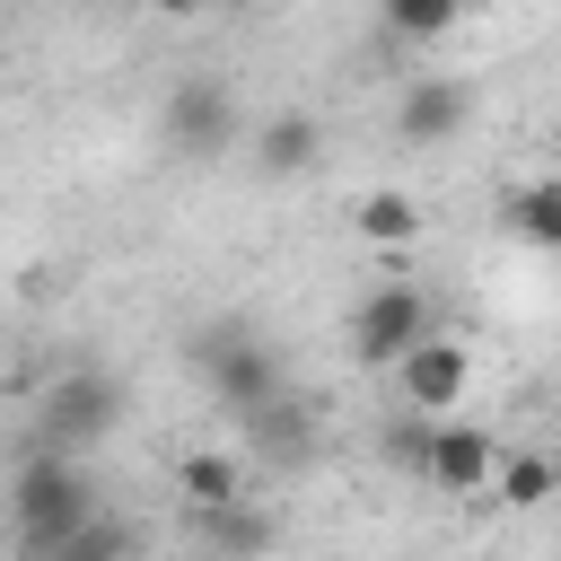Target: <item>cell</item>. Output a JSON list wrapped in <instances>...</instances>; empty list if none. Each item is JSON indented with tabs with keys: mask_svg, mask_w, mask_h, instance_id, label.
<instances>
[{
	"mask_svg": "<svg viewBox=\"0 0 561 561\" xmlns=\"http://www.w3.org/2000/svg\"><path fill=\"white\" fill-rule=\"evenodd\" d=\"M245 438H254L263 456H289V465H298V456L316 447V430H307V403H289V394L254 403V412H245Z\"/></svg>",
	"mask_w": 561,
	"mask_h": 561,
	"instance_id": "cell-11",
	"label": "cell"
},
{
	"mask_svg": "<svg viewBox=\"0 0 561 561\" xmlns=\"http://www.w3.org/2000/svg\"><path fill=\"white\" fill-rule=\"evenodd\" d=\"M316 149H324L316 114H272V123L254 131V158H263V175H298V167H316Z\"/></svg>",
	"mask_w": 561,
	"mask_h": 561,
	"instance_id": "cell-10",
	"label": "cell"
},
{
	"mask_svg": "<svg viewBox=\"0 0 561 561\" xmlns=\"http://www.w3.org/2000/svg\"><path fill=\"white\" fill-rule=\"evenodd\" d=\"M430 430H438L430 412H412V421H394V430H386V456H394L403 473H430Z\"/></svg>",
	"mask_w": 561,
	"mask_h": 561,
	"instance_id": "cell-18",
	"label": "cell"
},
{
	"mask_svg": "<svg viewBox=\"0 0 561 561\" xmlns=\"http://www.w3.org/2000/svg\"><path fill=\"white\" fill-rule=\"evenodd\" d=\"M465 377H473V359H465V342H447V333H421V342L403 351V403L430 412V421L465 403Z\"/></svg>",
	"mask_w": 561,
	"mask_h": 561,
	"instance_id": "cell-7",
	"label": "cell"
},
{
	"mask_svg": "<svg viewBox=\"0 0 561 561\" xmlns=\"http://www.w3.org/2000/svg\"><path fill=\"white\" fill-rule=\"evenodd\" d=\"M167 149L175 158H219L228 140H237V96L219 88V79H175V96H167Z\"/></svg>",
	"mask_w": 561,
	"mask_h": 561,
	"instance_id": "cell-5",
	"label": "cell"
},
{
	"mask_svg": "<svg viewBox=\"0 0 561 561\" xmlns=\"http://www.w3.org/2000/svg\"><path fill=\"white\" fill-rule=\"evenodd\" d=\"M430 333V298L412 289V280H377L359 307H351V351L368 359V368H403V351Z\"/></svg>",
	"mask_w": 561,
	"mask_h": 561,
	"instance_id": "cell-4",
	"label": "cell"
},
{
	"mask_svg": "<svg viewBox=\"0 0 561 561\" xmlns=\"http://www.w3.org/2000/svg\"><path fill=\"white\" fill-rule=\"evenodd\" d=\"M491 491H500L508 508H535V500H552V491H561V473H552V456H508V465L491 473Z\"/></svg>",
	"mask_w": 561,
	"mask_h": 561,
	"instance_id": "cell-17",
	"label": "cell"
},
{
	"mask_svg": "<svg viewBox=\"0 0 561 561\" xmlns=\"http://www.w3.org/2000/svg\"><path fill=\"white\" fill-rule=\"evenodd\" d=\"M508 219H517L526 245H552L561 254V184H517L508 193Z\"/></svg>",
	"mask_w": 561,
	"mask_h": 561,
	"instance_id": "cell-15",
	"label": "cell"
},
{
	"mask_svg": "<svg viewBox=\"0 0 561 561\" xmlns=\"http://www.w3.org/2000/svg\"><path fill=\"white\" fill-rule=\"evenodd\" d=\"M491 473H500V456H491V430H473V421H438L430 430V491H491Z\"/></svg>",
	"mask_w": 561,
	"mask_h": 561,
	"instance_id": "cell-8",
	"label": "cell"
},
{
	"mask_svg": "<svg viewBox=\"0 0 561 561\" xmlns=\"http://www.w3.org/2000/svg\"><path fill=\"white\" fill-rule=\"evenodd\" d=\"M280 543V526L254 508V500H228V508H202V552L210 561H263Z\"/></svg>",
	"mask_w": 561,
	"mask_h": 561,
	"instance_id": "cell-9",
	"label": "cell"
},
{
	"mask_svg": "<svg viewBox=\"0 0 561 561\" xmlns=\"http://www.w3.org/2000/svg\"><path fill=\"white\" fill-rule=\"evenodd\" d=\"M193 377L245 421L254 403L280 394V351H272L254 324H202V333H193Z\"/></svg>",
	"mask_w": 561,
	"mask_h": 561,
	"instance_id": "cell-2",
	"label": "cell"
},
{
	"mask_svg": "<svg viewBox=\"0 0 561 561\" xmlns=\"http://www.w3.org/2000/svg\"><path fill=\"white\" fill-rule=\"evenodd\" d=\"M44 561H140V543H131V526H123V517H105V508H96V517H88L70 543H53Z\"/></svg>",
	"mask_w": 561,
	"mask_h": 561,
	"instance_id": "cell-14",
	"label": "cell"
},
{
	"mask_svg": "<svg viewBox=\"0 0 561 561\" xmlns=\"http://www.w3.org/2000/svg\"><path fill=\"white\" fill-rule=\"evenodd\" d=\"M394 123H403V140H412V149H447V140H465V123H473V88L430 70V79H412V88H403Z\"/></svg>",
	"mask_w": 561,
	"mask_h": 561,
	"instance_id": "cell-6",
	"label": "cell"
},
{
	"mask_svg": "<svg viewBox=\"0 0 561 561\" xmlns=\"http://www.w3.org/2000/svg\"><path fill=\"white\" fill-rule=\"evenodd\" d=\"M552 473H561V456H552Z\"/></svg>",
	"mask_w": 561,
	"mask_h": 561,
	"instance_id": "cell-21",
	"label": "cell"
},
{
	"mask_svg": "<svg viewBox=\"0 0 561 561\" xmlns=\"http://www.w3.org/2000/svg\"><path fill=\"white\" fill-rule=\"evenodd\" d=\"M114 421H123V386H114V368H96V359H70V368L44 386V403H35V430H44V447H61V456L96 447Z\"/></svg>",
	"mask_w": 561,
	"mask_h": 561,
	"instance_id": "cell-3",
	"label": "cell"
},
{
	"mask_svg": "<svg viewBox=\"0 0 561 561\" xmlns=\"http://www.w3.org/2000/svg\"><path fill=\"white\" fill-rule=\"evenodd\" d=\"M158 18H193V9H210V0H149Z\"/></svg>",
	"mask_w": 561,
	"mask_h": 561,
	"instance_id": "cell-19",
	"label": "cell"
},
{
	"mask_svg": "<svg viewBox=\"0 0 561 561\" xmlns=\"http://www.w3.org/2000/svg\"><path fill=\"white\" fill-rule=\"evenodd\" d=\"M9 517H18V543H26V561H44L53 543H70V535L96 517V482L79 473V456H61V447H35V456L18 465V482H9Z\"/></svg>",
	"mask_w": 561,
	"mask_h": 561,
	"instance_id": "cell-1",
	"label": "cell"
},
{
	"mask_svg": "<svg viewBox=\"0 0 561 561\" xmlns=\"http://www.w3.org/2000/svg\"><path fill=\"white\" fill-rule=\"evenodd\" d=\"M377 9H386V35H403V44H430L465 18V0H377Z\"/></svg>",
	"mask_w": 561,
	"mask_h": 561,
	"instance_id": "cell-16",
	"label": "cell"
},
{
	"mask_svg": "<svg viewBox=\"0 0 561 561\" xmlns=\"http://www.w3.org/2000/svg\"><path fill=\"white\" fill-rule=\"evenodd\" d=\"M175 482H184L193 517H202V508H228V500H245V465H237V456H210V447H193Z\"/></svg>",
	"mask_w": 561,
	"mask_h": 561,
	"instance_id": "cell-12",
	"label": "cell"
},
{
	"mask_svg": "<svg viewBox=\"0 0 561 561\" xmlns=\"http://www.w3.org/2000/svg\"><path fill=\"white\" fill-rule=\"evenodd\" d=\"M210 9H254V0H210Z\"/></svg>",
	"mask_w": 561,
	"mask_h": 561,
	"instance_id": "cell-20",
	"label": "cell"
},
{
	"mask_svg": "<svg viewBox=\"0 0 561 561\" xmlns=\"http://www.w3.org/2000/svg\"><path fill=\"white\" fill-rule=\"evenodd\" d=\"M351 228H359L368 245H421V202H412V193H368V202L351 210Z\"/></svg>",
	"mask_w": 561,
	"mask_h": 561,
	"instance_id": "cell-13",
	"label": "cell"
}]
</instances>
